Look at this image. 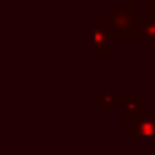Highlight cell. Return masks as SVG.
Here are the masks:
<instances>
[{"label": "cell", "instance_id": "1", "mask_svg": "<svg viewBox=\"0 0 155 155\" xmlns=\"http://www.w3.org/2000/svg\"><path fill=\"white\" fill-rule=\"evenodd\" d=\"M101 26L111 40H137L141 38L139 6L135 2H111L110 10H104Z\"/></svg>", "mask_w": 155, "mask_h": 155}, {"label": "cell", "instance_id": "2", "mask_svg": "<svg viewBox=\"0 0 155 155\" xmlns=\"http://www.w3.org/2000/svg\"><path fill=\"white\" fill-rule=\"evenodd\" d=\"M127 135L131 139H155V110L127 123Z\"/></svg>", "mask_w": 155, "mask_h": 155}, {"label": "cell", "instance_id": "3", "mask_svg": "<svg viewBox=\"0 0 155 155\" xmlns=\"http://www.w3.org/2000/svg\"><path fill=\"white\" fill-rule=\"evenodd\" d=\"M91 54L96 58H110L111 56V38L104 30L100 20L91 24Z\"/></svg>", "mask_w": 155, "mask_h": 155}, {"label": "cell", "instance_id": "4", "mask_svg": "<svg viewBox=\"0 0 155 155\" xmlns=\"http://www.w3.org/2000/svg\"><path fill=\"white\" fill-rule=\"evenodd\" d=\"M147 111H149L147 101L139 100V96H137V94L129 91V94H127V100L121 104V110H119V119L129 123V121H133V119L145 115Z\"/></svg>", "mask_w": 155, "mask_h": 155}, {"label": "cell", "instance_id": "5", "mask_svg": "<svg viewBox=\"0 0 155 155\" xmlns=\"http://www.w3.org/2000/svg\"><path fill=\"white\" fill-rule=\"evenodd\" d=\"M141 38L149 50H155V14H147V20L141 22Z\"/></svg>", "mask_w": 155, "mask_h": 155}, {"label": "cell", "instance_id": "6", "mask_svg": "<svg viewBox=\"0 0 155 155\" xmlns=\"http://www.w3.org/2000/svg\"><path fill=\"white\" fill-rule=\"evenodd\" d=\"M91 100L96 101V104L101 105V110L104 111H111V107H114V104H119V94H105V91H96L94 96H91Z\"/></svg>", "mask_w": 155, "mask_h": 155}, {"label": "cell", "instance_id": "7", "mask_svg": "<svg viewBox=\"0 0 155 155\" xmlns=\"http://www.w3.org/2000/svg\"><path fill=\"white\" fill-rule=\"evenodd\" d=\"M147 14H155V0H147Z\"/></svg>", "mask_w": 155, "mask_h": 155}, {"label": "cell", "instance_id": "8", "mask_svg": "<svg viewBox=\"0 0 155 155\" xmlns=\"http://www.w3.org/2000/svg\"><path fill=\"white\" fill-rule=\"evenodd\" d=\"M94 2H97V4H101V2H107V0H94Z\"/></svg>", "mask_w": 155, "mask_h": 155}]
</instances>
